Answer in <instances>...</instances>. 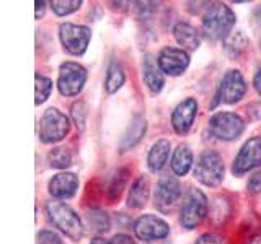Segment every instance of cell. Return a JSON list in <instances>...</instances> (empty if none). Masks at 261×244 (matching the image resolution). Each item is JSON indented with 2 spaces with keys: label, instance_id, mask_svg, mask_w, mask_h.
Returning a JSON list of instances; mask_svg holds the SVG:
<instances>
[{
  "label": "cell",
  "instance_id": "16",
  "mask_svg": "<svg viewBox=\"0 0 261 244\" xmlns=\"http://www.w3.org/2000/svg\"><path fill=\"white\" fill-rule=\"evenodd\" d=\"M142 72H144V81H145V85L149 86L150 92L160 93L165 80H163V73L159 65V60H155L153 55L145 54L144 62H142Z\"/></svg>",
  "mask_w": 261,
  "mask_h": 244
},
{
  "label": "cell",
  "instance_id": "33",
  "mask_svg": "<svg viewBox=\"0 0 261 244\" xmlns=\"http://www.w3.org/2000/svg\"><path fill=\"white\" fill-rule=\"evenodd\" d=\"M110 244H134V241L130 239V236H127V234H116L110 241Z\"/></svg>",
  "mask_w": 261,
  "mask_h": 244
},
{
  "label": "cell",
  "instance_id": "25",
  "mask_svg": "<svg viewBox=\"0 0 261 244\" xmlns=\"http://www.w3.org/2000/svg\"><path fill=\"white\" fill-rule=\"evenodd\" d=\"M127 174H129V171L126 168H121L118 169L116 173L113 174L111 177V182L108 186V195H110V199H118L122 189H124V186H126V181H127Z\"/></svg>",
  "mask_w": 261,
  "mask_h": 244
},
{
  "label": "cell",
  "instance_id": "10",
  "mask_svg": "<svg viewBox=\"0 0 261 244\" xmlns=\"http://www.w3.org/2000/svg\"><path fill=\"white\" fill-rule=\"evenodd\" d=\"M261 166V138L253 137L242 146L233 161V174L242 176L248 171Z\"/></svg>",
  "mask_w": 261,
  "mask_h": 244
},
{
  "label": "cell",
  "instance_id": "37",
  "mask_svg": "<svg viewBox=\"0 0 261 244\" xmlns=\"http://www.w3.org/2000/svg\"><path fill=\"white\" fill-rule=\"evenodd\" d=\"M251 244H261V239H256V241H253Z\"/></svg>",
  "mask_w": 261,
  "mask_h": 244
},
{
  "label": "cell",
  "instance_id": "36",
  "mask_svg": "<svg viewBox=\"0 0 261 244\" xmlns=\"http://www.w3.org/2000/svg\"><path fill=\"white\" fill-rule=\"evenodd\" d=\"M90 244H110V242H106L101 238H95V239H92V242H90Z\"/></svg>",
  "mask_w": 261,
  "mask_h": 244
},
{
  "label": "cell",
  "instance_id": "35",
  "mask_svg": "<svg viewBox=\"0 0 261 244\" xmlns=\"http://www.w3.org/2000/svg\"><path fill=\"white\" fill-rule=\"evenodd\" d=\"M44 8H46V2H36V18L39 20V16H43L44 13Z\"/></svg>",
  "mask_w": 261,
  "mask_h": 244
},
{
  "label": "cell",
  "instance_id": "21",
  "mask_svg": "<svg viewBox=\"0 0 261 244\" xmlns=\"http://www.w3.org/2000/svg\"><path fill=\"white\" fill-rule=\"evenodd\" d=\"M193 165V151L188 145L181 143L176 146L171 157V169L176 176H185Z\"/></svg>",
  "mask_w": 261,
  "mask_h": 244
},
{
  "label": "cell",
  "instance_id": "5",
  "mask_svg": "<svg viewBox=\"0 0 261 244\" xmlns=\"http://www.w3.org/2000/svg\"><path fill=\"white\" fill-rule=\"evenodd\" d=\"M69 117L56 108H49L39 120V138L44 143L61 142L69 134Z\"/></svg>",
  "mask_w": 261,
  "mask_h": 244
},
{
  "label": "cell",
  "instance_id": "18",
  "mask_svg": "<svg viewBox=\"0 0 261 244\" xmlns=\"http://www.w3.org/2000/svg\"><path fill=\"white\" fill-rule=\"evenodd\" d=\"M150 194V181L147 176H139L130 186V191L127 195V205L130 208H142Z\"/></svg>",
  "mask_w": 261,
  "mask_h": 244
},
{
  "label": "cell",
  "instance_id": "24",
  "mask_svg": "<svg viewBox=\"0 0 261 244\" xmlns=\"http://www.w3.org/2000/svg\"><path fill=\"white\" fill-rule=\"evenodd\" d=\"M47 161L49 165L53 168H57V169H64L72 165V155L67 148H64V146H59V148H54L53 151H49L47 155Z\"/></svg>",
  "mask_w": 261,
  "mask_h": 244
},
{
  "label": "cell",
  "instance_id": "17",
  "mask_svg": "<svg viewBox=\"0 0 261 244\" xmlns=\"http://www.w3.org/2000/svg\"><path fill=\"white\" fill-rule=\"evenodd\" d=\"M145 129H147V120L142 114H136L130 120V124L127 126L124 135L121 138V143H119V148L121 151H126V150H130L133 146H136L139 142H141V138L144 137L145 134Z\"/></svg>",
  "mask_w": 261,
  "mask_h": 244
},
{
  "label": "cell",
  "instance_id": "30",
  "mask_svg": "<svg viewBox=\"0 0 261 244\" xmlns=\"http://www.w3.org/2000/svg\"><path fill=\"white\" fill-rule=\"evenodd\" d=\"M38 244H62L61 238L53 231H39Z\"/></svg>",
  "mask_w": 261,
  "mask_h": 244
},
{
  "label": "cell",
  "instance_id": "13",
  "mask_svg": "<svg viewBox=\"0 0 261 244\" xmlns=\"http://www.w3.org/2000/svg\"><path fill=\"white\" fill-rule=\"evenodd\" d=\"M134 233L139 239L142 241H153L162 239L168 236L170 226L167 222H163L162 218L155 215H144L134 223Z\"/></svg>",
  "mask_w": 261,
  "mask_h": 244
},
{
  "label": "cell",
  "instance_id": "23",
  "mask_svg": "<svg viewBox=\"0 0 261 244\" xmlns=\"http://www.w3.org/2000/svg\"><path fill=\"white\" fill-rule=\"evenodd\" d=\"M248 46V39L245 38L242 31H237L233 35L225 38V52L230 57H239Z\"/></svg>",
  "mask_w": 261,
  "mask_h": 244
},
{
  "label": "cell",
  "instance_id": "6",
  "mask_svg": "<svg viewBox=\"0 0 261 244\" xmlns=\"http://www.w3.org/2000/svg\"><path fill=\"white\" fill-rule=\"evenodd\" d=\"M245 129L243 119L235 112H217L209 120V132L219 140H237Z\"/></svg>",
  "mask_w": 261,
  "mask_h": 244
},
{
  "label": "cell",
  "instance_id": "22",
  "mask_svg": "<svg viewBox=\"0 0 261 244\" xmlns=\"http://www.w3.org/2000/svg\"><path fill=\"white\" fill-rule=\"evenodd\" d=\"M124 83V72L119 64L113 62L108 67V73H106V81H105V88L108 93H114L122 86Z\"/></svg>",
  "mask_w": 261,
  "mask_h": 244
},
{
  "label": "cell",
  "instance_id": "4",
  "mask_svg": "<svg viewBox=\"0 0 261 244\" xmlns=\"http://www.w3.org/2000/svg\"><path fill=\"white\" fill-rule=\"evenodd\" d=\"M194 177L204 186L216 187L222 182L224 179V160L222 157L214 151L207 150L204 151L194 168Z\"/></svg>",
  "mask_w": 261,
  "mask_h": 244
},
{
  "label": "cell",
  "instance_id": "1",
  "mask_svg": "<svg viewBox=\"0 0 261 244\" xmlns=\"http://www.w3.org/2000/svg\"><path fill=\"white\" fill-rule=\"evenodd\" d=\"M235 24V13L224 4H216L202 18V33L211 41H219L228 36Z\"/></svg>",
  "mask_w": 261,
  "mask_h": 244
},
{
  "label": "cell",
  "instance_id": "31",
  "mask_svg": "<svg viewBox=\"0 0 261 244\" xmlns=\"http://www.w3.org/2000/svg\"><path fill=\"white\" fill-rule=\"evenodd\" d=\"M248 191L251 194H258L261 192V173H255L248 181Z\"/></svg>",
  "mask_w": 261,
  "mask_h": 244
},
{
  "label": "cell",
  "instance_id": "8",
  "mask_svg": "<svg viewBox=\"0 0 261 244\" xmlns=\"http://www.w3.org/2000/svg\"><path fill=\"white\" fill-rule=\"evenodd\" d=\"M59 36L65 51L73 55H82L88 47L92 31L87 26H80V24L62 23L59 28Z\"/></svg>",
  "mask_w": 261,
  "mask_h": 244
},
{
  "label": "cell",
  "instance_id": "2",
  "mask_svg": "<svg viewBox=\"0 0 261 244\" xmlns=\"http://www.w3.org/2000/svg\"><path fill=\"white\" fill-rule=\"evenodd\" d=\"M46 210L53 225L56 228H59L72 241H79L84 236V225H82L79 215L69 205H65L64 202L59 200L49 202L46 205Z\"/></svg>",
  "mask_w": 261,
  "mask_h": 244
},
{
  "label": "cell",
  "instance_id": "27",
  "mask_svg": "<svg viewBox=\"0 0 261 244\" xmlns=\"http://www.w3.org/2000/svg\"><path fill=\"white\" fill-rule=\"evenodd\" d=\"M88 222H90V225L93 226V230L100 231V233L110 230V218L101 210H92V211H90Z\"/></svg>",
  "mask_w": 261,
  "mask_h": 244
},
{
  "label": "cell",
  "instance_id": "28",
  "mask_svg": "<svg viewBox=\"0 0 261 244\" xmlns=\"http://www.w3.org/2000/svg\"><path fill=\"white\" fill-rule=\"evenodd\" d=\"M51 7H53V10L56 15H69V13H73V12H77L79 8L82 7V0H72V2H65V0H54V2H51Z\"/></svg>",
  "mask_w": 261,
  "mask_h": 244
},
{
  "label": "cell",
  "instance_id": "19",
  "mask_svg": "<svg viewBox=\"0 0 261 244\" xmlns=\"http://www.w3.org/2000/svg\"><path fill=\"white\" fill-rule=\"evenodd\" d=\"M173 36L178 41L179 46H183L185 49L190 51H196L201 44V35L199 31L194 26H191L190 23H178L173 28Z\"/></svg>",
  "mask_w": 261,
  "mask_h": 244
},
{
  "label": "cell",
  "instance_id": "34",
  "mask_svg": "<svg viewBox=\"0 0 261 244\" xmlns=\"http://www.w3.org/2000/svg\"><path fill=\"white\" fill-rule=\"evenodd\" d=\"M253 83H255L256 92H258V93H259V96H261V67L256 70V73H255V78H253Z\"/></svg>",
  "mask_w": 261,
  "mask_h": 244
},
{
  "label": "cell",
  "instance_id": "7",
  "mask_svg": "<svg viewBox=\"0 0 261 244\" xmlns=\"http://www.w3.org/2000/svg\"><path fill=\"white\" fill-rule=\"evenodd\" d=\"M87 81V70L77 62H64L59 69L57 86L64 96H75L82 92Z\"/></svg>",
  "mask_w": 261,
  "mask_h": 244
},
{
  "label": "cell",
  "instance_id": "11",
  "mask_svg": "<svg viewBox=\"0 0 261 244\" xmlns=\"http://www.w3.org/2000/svg\"><path fill=\"white\" fill-rule=\"evenodd\" d=\"M179 195H181V186H179L176 177L167 176L159 181L157 189H155V207L160 211H170L178 203Z\"/></svg>",
  "mask_w": 261,
  "mask_h": 244
},
{
  "label": "cell",
  "instance_id": "29",
  "mask_svg": "<svg viewBox=\"0 0 261 244\" xmlns=\"http://www.w3.org/2000/svg\"><path fill=\"white\" fill-rule=\"evenodd\" d=\"M72 119H73V124L77 126L79 130H84L85 129V120H87V104L84 101H77L75 104L72 106Z\"/></svg>",
  "mask_w": 261,
  "mask_h": 244
},
{
  "label": "cell",
  "instance_id": "14",
  "mask_svg": "<svg viewBox=\"0 0 261 244\" xmlns=\"http://www.w3.org/2000/svg\"><path fill=\"white\" fill-rule=\"evenodd\" d=\"M196 114H198V103H196V100L188 98V100L179 103L175 108L173 114H171V126H173L175 132L179 135L186 134L193 126Z\"/></svg>",
  "mask_w": 261,
  "mask_h": 244
},
{
  "label": "cell",
  "instance_id": "20",
  "mask_svg": "<svg viewBox=\"0 0 261 244\" xmlns=\"http://www.w3.org/2000/svg\"><path fill=\"white\" fill-rule=\"evenodd\" d=\"M168 155H170V142L162 138L157 143H153V146L149 151V158H147V165H149V169L157 173L160 171L163 166L167 165V160H168Z\"/></svg>",
  "mask_w": 261,
  "mask_h": 244
},
{
  "label": "cell",
  "instance_id": "32",
  "mask_svg": "<svg viewBox=\"0 0 261 244\" xmlns=\"http://www.w3.org/2000/svg\"><path fill=\"white\" fill-rule=\"evenodd\" d=\"M196 244H224V242H222V239H220L217 234L206 233V234L199 236V239L196 241Z\"/></svg>",
  "mask_w": 261,
  "mask_h": 244
},
{
  "label": "cell",
  "instance_id": "26",
  "mask_svg": "<svg viewBox=\"0 0 261 244\" xmlns=\"http://www.w3.org/2000/svg\"><path fill=\"white\" fill-rule=\"evenodd\" d=\"M53 89V81L47 77L41 75V73H36V104H43L49 95H51Z\"/></svg>",
  "mask_w": 261,
  "mask_h": 244
},
{
  "label": "cell",
  "instance_id": "15",
  "mask_svg": "<svg viewBox=\"0 0 261 244\" xmlns=\"http://www.w3.org/2000/svg\"><path fill=\"white\" fill-rule=\"evenodd\" d=\"M79 189V177L73 173H59L49 182V192L56 199H70Z\"/></svg>",
  "mask_w": 261,
  "mask_h": 244
},
{
  "label": "cell",
  "instance_id": "12",
  "mask_svg": "<svg viewBox=\"0 0 261 244\" xmlns=\"http://www.w3.org/2000/svg\"><path fill=\"white\" fill-rule=\"evenodd\" d=\"M159 65L163 73L171 77H178L190 65V55L186 51L178 47H163L159 54Z\"/></svg>",
  "mask_w": 261,
  "mask_h": 244
},
{
  "label": "cell",
  "instance_id": "3",
  "mask_svg": "<svg viewBox=\"0 0 261 244\" xmlns=\"http://www.w3.org/2000/svg\"><path fill=\"white\" fill-rule=\"evenodd\" d=\"M207 215V197L199 189H190L186 192L181 211H179V222L186 230H193L198 226Z\"/></svg>",
  "mask_w": 261,
  "mask_h": 244
},
{
  "label": "cell",
  "instance_id": "9",
  "mask_svg": "<svg viewBox=\"0 0 261 244\" xmlns=\"http://www.w3.org/2000/svg\"><path fill=\"white\" fill-rule=\"evenodd\" d=\"M245 93H247V83H245L243 75L239 70H228L224 75L222 81H220L214 106L217 103H225V104L239 103L245 96Z\"/></svg>",
  "mask_w": 261,
  "mask_h": 244
}]
</instances>
